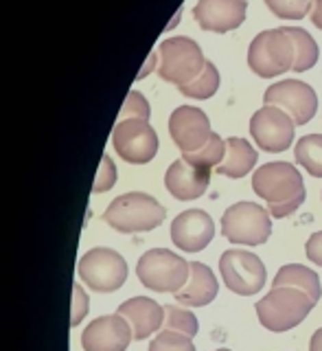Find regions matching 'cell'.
Returning <instances> with one entry per match:
<instances>
[{
  "label": "cell",
  "instance_id": "cell-1",
  "mask_svg": "<svg viewBox=\"0 0 322 351\" xmlns=\"http://www.w3.org/2000/svg\"><path fill=\"white\" fill-rule=\"evenodd\" d=\"M166 217V208L149 193L129 191L114 197L103 213V222L119 233H147L158 228Z\"/></svg>",
  "mask_w": 322,
  "mask_h": 351
},
{
  "label": "cell",
  "instance_id": "cell-2",
  "mask_svg": "<svg viewBox=\"0 0 322 351\" xmlns=\"http://www.w3.org/2000/svg\"><path fill=\"white\" fill-rule=\"evenodd\" d=\"M314 301L296 288H272L263 299L254 305L259 323L268 332H290L301 325L309 312L314 310Z\"/></svg>",
  "mask_w": 322,
  "mask_h": 351
},
{
  "label": "cell",
  "instance_id": "cell-3",
  "mask_svg": "<svg viewBox=\"0 0 322 351\" xmlns=\"http://www.w3.org/2000/svg\"><path fill=\"white\" fill-rule=\"evenodd\" d=\"M191 272V263L169 248H151L136 263V277L151 292H180Z\"/></svg>",
  "mask_w": 322,
  "mask_h": 351
},
{
  "label": "cell",
  "instance_id": "cell-4",
  "mask_svg": "<svg viewBox=\"0 0 322 351\" xmlns=\"http://www.w3.org/2000/svg\"><path fill=\"white\" fill-rule=\"evenodd\" d=\"M206 60L199 44L191 38L175 36L160 42L158 47V75L160 80L177 88L191 84L204 71Z\"/></svg>",
  "mask_w": 322,
  "mask_h": 351
},
{
  "label": "cell",
  "instance_id": "cell-5",
  "mask_svg": "<svg viewBox=\"0 0 322 351\" xmlns=\"http://www.w3.org/2000/svg\"><path fill=\"white\" fill-rule=\"evenodd\" d=\"M248 66L263 80H272L294 69V42L287 36L285 27L261 31L250 42Z\"/></svg>",
  "mask_w": 322,
  "mask_h": 351
},
{
  "label": "cell",
  "instance_id": "cell-6",
  "mask_svg": "<svg viewBox=\"0 0 322 351\" xmlns=\"http://www.w3.org/2000/svg\"><path fill=\"white\" fill-rule=\"evenodd\" d=\"M221 233L232 244L261 246L272 235V215L254 202H237L221 215Z\"/></svg>",
  "mask_w": 322,
  "mask_h": 351
},
{
  "label": "cell",
  "instance_id": "cell-7",
  "mask_svg": "<svg viewBox=\"0 0 322 351\" xmlns=\"http://www.w3.org/2000/svg\"><path fill=\"white\" fill-rule=\"evenodd\" d=\"M77 274L92 292L110 294L123 288L127 281V261L112 248L97 246L82 255L77 263Z\"/></svg>",
  "mask_w": 322,
  "mask_h": 351
},
{
  "label": "cell",
  "instance_id": "cell-8",
  "mask_svg": "<svg viewBox=\"0 0 322 351\" xmlns=\"http://www.w3.org/2000/svg\"><path fill=\"white\" fill-rule=\"evenodd\" d=\"M252 189L268 204L290 202L294 197L307 195L303 176L292 162H265L252 176Z\"/></svg>",
  "mask_w": 322,
  "mask_h": 351
},
{
  "label": "cell",
  "instance_id": "cell-9",
  "mask_svg": "<svg viewBox=\"0 0 322 351\" xmlns=\"http://www.w3.org/2000/svg\"><path fill=\"white\" fill-rule=\"evenodd\" d=\"M114 152L129 165H147L158 154V134L143 119H119L112 130Z\"/></svg>",
  "mask_w": 322,
  "mask_h": 351
},
{
  "label": "cell",
  "instance_id": "cell-10",
  "mask_svg": "<svg viewBox=\"0 0 322 351\" xmlns=\"http://www.w3.org/2000/svg\"><path fill=\"white\" fill-rule=\"evenodd\" d=\"M219 274L224 285L239 296H252L265 285V266L250 250L230 248L219 257Z\"/></svg>",
  "mask_w": 322,
  "mask_h": 351
},
{
  "label": "cell",
  "instance_id": "cell-11",
  "mask_svg": "<svg viewBox=\"0 0 322 351\" xmlns=\"http://www.w3.org/2000/svg\"><path fill=\"white\" fill-rule=\"evenodd\" d=\"M296 123L281 108L263 106L250 119V134L261 152L279 154L292 147Z\"/></svg>",
  "mask_w": 322,
  "mask_h": 351
},
{
  "label": "cell",
  "instance_id": "cell-12",
  "mask_svg": "<svg viewBox=\"0 0 322 351\" xmlns=\"http://www.w3.org/2000/svg\"><path fill=\"white\" fill-rule=\"evenodd\" d=\"M265 106L281 108L283 112L292 117L296 125H305L316 117L318 95L309 84L298 80H283L272 84L263 95Z\"/></svg>",
  "mask_w": 322,
  "mask_h": 351
},
{
  "label": "cell",
  "instance_id": "cell-13",
  "mask_svg": "<svg viewBox=\"0 0 322 351\" xmlns=\"http://www.w3.org/2000/svg\"><path fill=\"white\" fill-rule=\"evenodd\" d=\"M169 134L182 154L202 149L210 138V121L204 110L195 106H180L169 117Z\"/></svg>",
  "mask_w": 322,
  "mask_h": 351
},
{
  "label": "cell",
  "instance_id": "cell-14",
  "mask_svg": "<svg viewBox=\"0 0 322 351\" xmlns=\"http://www.w3.org/2000/svg\"><path fill=\"white\" fill-rule=\"evenodd\" d=\"M134 340L132 327L121 314H106L88 323L82 334L84 351H125Z\"/></svg>",
  "mask_w": 322,
  "mask_h": 351
},
{
  "label": "cell",
  "instance_id": "cell-15",
  "mask_svg": "<svg viewBox=\"0 0 322 351\" xmlns=\"http://www.w3.org/2000/svg\"><path fill=\"white\" fill-rule=\"evenodd\" d=\"M169 235L173 244L184 252H199L204 250L215 237V224L202 208H188L180 215L173 217Z\"/></svg>",
  "mask_w": 322,
  "mask_h": 351
},
{
  "label": "cell",
  "instance_id": "cell-16",
  "mask_svg": "<svg viewBox=\"0 0 322 351\" xmlns=\"http://www.w3.org/2000/svg\"><path fill=\"white\" fill-rule=\"evenodd\" d=\"M246 0H197L193 18L204 31L228 33L235 31L246 20Z\"/></svg>",
  "mask_w": 322,
  "mask_h": 351
},
{
  "label": "cell",
  "instance_id": "cell-17",
  "mask_svg": "<svg viewBox=\"0 0 322 351\" xmlns=\"http://www.w3.org/2000/svg\"><path fill=\"white\" fill-rule=\"evenodd\" d=\"M210 182V169L188 162L186 158H177L169 165L164 173V186L175 200L191 202L202 197Z\"/></svg>",
  "mask_w": 322,
  "mask_h": 351
},
{
  "label": "cell",
  "instance_id": "cell-18",
  "mask_svg": "<svg viewBox=\"0 0 322 351\" xmlns=\"http://www.w3.org/2000/svg\"><path fill=\"white\" fill-rule=\"evenodd\" d=\"M116 314H121L129 323L134 340H145L164 325V305L156 303L149 296H132L119 305Z\"/></svg>",
  "mask_w": 322,
  "mask_h": 351
},
{
  "label": "cell",
  "instance_id": "cell-19",
  "mask_svg": "<svg viewBox=\"0 0 322 351\" xmlns=\"http://www.w3.org/2000/svg\"><path fill=\"white\" fill-rule=\"evenodd\" d=\"M219 283L213 270L202 261H191L188 281L180 292H175V301L184 307H204L215 301Z\"/></svg>",
  "mask_w": 322,
  "mask_h": 351
},
{
  "label": "cell",
  "instance_id": "cell-20",
  "mask_svg": "<svg viewBox=\"0 0 322 351\" xmlns=\"http://www.w3.org/2000/svg\"><path fill=\"white\" fill-rule=\"evenodd\" d=\"M259 154L246 138L230 136L226 138V156L215 167V171L219 176H226V178H243L254 169Z\"/></svg>",
  "mask_w": 322,
  "mask_h": 351
},
{
  "label": "cell",
  "instance_id": "cell-21",
  "mask_svg": "<svg viewBox=\"0 0 322 351\" xmlns=\"http://www.w3.org/2000/svg\"><path fill=\"white\" fill-rule=\"evenodd\" d=\"M274 288H296L305 292L314 303H318L322 296L320 277L303 263H285L283 268H279L274 277Z\"/></svg>",
  "mask_w": 322,
  "mask_h": 351
},
{
  "label": "cell",
  "instance_id": "cell-22",
  "mask_svg": "<svg viewBox=\"0 0 322 351\" xmlns=\"http://www.w3.org/2000/svg\"><path fill=\"white\" fill-rule=\"evenodd\" d=\"M287 36L294 42V69L296 73H305L314 69L318 62V44L309 33L301 27H285Z\"/></svg>",
  "mask_w": 322,
  "mask_h": 351
},
{
  "label": "cell",
  "instance_id": "cell-23",
  "mask_svg": "<svg viewBox=\"0 0 322 351\" xmlns=\"http://www.w3.org/2000/svg\"><path fill=\"white\" fill-rule=\"evenodd\" d=\"M294 156L309 176L322 178V134H305L303 138H298Z\"/></svg>",
  "mask_w": 322,
  "mask_h": 351
},
{
  "label": "cell",
  "instance_id": "cell-24",
  "mask_svg": "<svg viewBox=\"0 0 322 351\" xmlns=\"http://www.w3.org/2000/svg\"><path fill=\"white\" fill-rule=\"evenodd\" d=\"M219 88V71L215 69L213 62H206L204 71L199 73L197 80H193L191 84L186 86H180V93L188 99H199V101H204V99H210Z\"/></svg>",
  "mask_w": 322,
  "mask_h": 351
},
{
  "label": "cell",
  "instance_id": "cell-25",
  "mask_svg": "<svg viewBox=\"0 0 322 351\" xmlns=\"http://www.w3.org/2000/svg\"><path fill=\"white\" fill-rule=\"evenodd\" d=\"M162 329H171V332H180L188 338H195L199 332L197 316L191 310H184L180 305H164V325Z\"/></svg>",
  "mask_w": 322,
  "mask_h": 351
},
{
  "label": "cell",
  "instance_id": "cell-26",
  "mask_svg": "<svg viewBox=\"0 0 322 351\" xmlns=\"http://www.w3.org/2000/svg\"><path fill=\"white\" fill-rule=\"evenodd\" d=\"M224 156H226V141L219 134H215V132L210 134L208 143L202 149L191 152V154H182V158H186L188 162L199 165V167H208V169L217 167V165L224 160Z\"/></svg>",
  "mask_w": 322,
  "mask_h": 351
},
{
  "label": "cell",
  "instance_id": "cell-27",
  "mask_svg": "<svg viewBox=\"0 0 322 351\" xmlns=\"http://www.w3.org/2000/svg\"><path fill=\"white\" fill-rule=\"evenodd\" d=\"M147 351H195V345L193 338L180 332H171V329H162L149 343Z\"/></svg>",
  "mask_w": 322,
  "mask_h": 351
},
{
  "label": "cell",
  "instance_id": "cell-28",
  "mask_svg": "<svg viewBox=\"0 0 322 351\" xmlns=\"http://www.w3.org/2000/svg\"><path fill=\"white\" fill-rule=\"evenodd\" d=\"M265 5L283 20H301L312 11V0H265Z\"/></svg>",
  "mask_w": 322,
  "mask_h": 351
},
{
  "label": "cell",
  "instance_id": "cell-29",
  "mask_svg": "<svg viewBox=\"0 0 322 351\" xmlns=\"http://www.w3.org/2000/svg\"><path fill=\"white\" fill-rule=\"evenodd\" d=\"M151 114V108L147 104V99L143 97L138 90H129L125 97V104L121 108V114L119 119H143V121H149Z\"/></svg>",
  "mask_w": 322,
  "mask_h": 351
},
{
  "label": "cell",
  "instance_id": "cell-30",
  "mask_svg": "<svg viewBox=\"0 0 322 351\" xmlns=\"http://www.w3.org/2000/svg\"><path fill=\"white\" fill-rule=\"evenodd\" d=\"M116 182V165L114 160L103 154L101 158V165H99V171H97V178H95V184H92V193H106L114 186Z\"/></svg>",
  "mask_w": 322,
  "mask_h": 351
},
{
  "label": "cell",
  "instance_id": "cell-31",
  "mask_svg": "<svg viewBox=\"0 0 322 351\" xmlns=\"http://www.w3.org/2000/svg\"><path fill=\"white\" fill-rule=\"evenodd\" d=\"M90 312V299H88L86 290L79 283H73V314H71V325L77 327L79 325L86 314Z\"/></svg>",
  "mask_w": 322,
  "mask_h": 351
},
{
  "label": "cell",
  "instance_id": "cell-32",
  "mask_svg": "<svg viewBox=\"0 0 322 351\" xmlns=\"http://www.w3.org/2000/svg\"><path fill=\"white\" fill-rule=\"evenodd\" d=\"M303 204H305V195H301V197H294V200H290V202L268 204V211H270V215H272V217H279V219H283V217H290L292 213H296L298 208H301Z\"/></svg>",
  "mask_w": 322,
  "mask_h": 351
},
{
  "label": "cell",
  "instance_id": "cell-33",
  "mask_svg": "<svg viewBox=\"0 0 322 351\" xmlns=\"http://www.w3.org/2000/svg\"><path fill=\"white\" fill-rule=\"evenodd\" d=\"M305 255H307L309 261H314L316 266L322 268V230H318V233H314L312 237L307 239Z\"/></svg>",
  "mask_w": 322,
  "mask_h": 351
},
{
  "label": "cell",
  "instance_id": "cell-34",
  "mask_svg": "<svg viewBox=\"0 0 322 351\" xmlns=\"http://www.w3.org/2000/svg\"><path fill=\"white\" fill-rule=\"evenodd\" d=\"M312 22L314 27L322 31V0H314V9H312Z\"/></svg>",
  "mask_w": 322,
  "mask_h": 351
},
{
  "label": "cell",
  "instance_id": "cell-35",
  "mask_svg": "<svg viewBox=\"0 0 322 351\" xmlns=\"http://www.w3.org/2000/svg\"><path fill=\"white\" fill-rule=\"evenodd\" d=\"M309 351H322V327L316 329L312 340H309Z\"/></svg>",
  "mask_w": 322,
  "mask_h": 351
},
{
  "label": "cell",
  "instance_id": "cell-36",
  "mask_svg": "<svg viewBox=\"0 0 322 351\" xmlns=\"http://www.w3.org/2000/svg\"><path fill=\"white\" fill-rule=\"evenodd\" d=\"M215 351H230V349H215Z\"/></svg>",
  "mask_w": 322,
  "mask_h": 351
}]
</instances>
